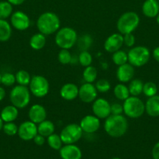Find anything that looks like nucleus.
Returning a JSON list of instances; mask_svg holds the SVG:
<instances>
[{
    "instance_id": "7",
    "label": "nucleus",
    "mask_w": 159,
    "mask_h": 159,
    "mask_svg": "<svg viewBox=\"0 0 159 159\" xmlns=\"http://www.w3.org/2000/svg\"><path fill=\"white\" fill-rule=\"evenodd\" d=\"M128 61L133 67H141L146 65L150 59V51L143 46L131 48L128 52Z\"/></svg>"
},
{
    "instance_id": "44",
    "label": "nucleus",
    "mask_w": 159,
    "mask_h": 159,
    "mask_svg": "<svg viewBox=\"0 0 159 159\" xmlns=\"http://www.w3.org/2000/svg\"><path fill=\"white\" fill-rule=\"evenodd\" d=\"M153 57L155 59V61L159 62V47L155 48L154 51H153Z\"/></svg>"
},
{
    "instance_id": "31",
    "label": "nucleus",
    "mask_w": 159,
    "mask_h": 159,
    "mask_svg": "<svg viewBox=\"0 0 159 159\" xmlns=\"http://www.w3.org/2000/svg\"><path fill=\"white\" fill-rule=\"evenodd\" d=\"M12 5L9 2H0V19L6 20L11 16L12 12Z\"/></svg>"
},
{
    "instance_id": "11",
    "label": "nucleus",
    "mask_w": 159,
    "mask_h": 159,
    "mask_svg": "<svg viewBox=\"0 0 159 159\" xmlns=\"http://www.w3.org/2000/svg\"><path fill=\"white\" fill-rule=\"evenodd\" d=\"M92 110L99 119H106L111 115V104L102 98L96 99L92 105Z\"/></svg>"
},
{
    "instance_id": "14",
    "label": "nucleus",
    "mask_w": 159,
    "mask_h": 159,
    "mask_svg": "<svg viewBox=\"0 0 159 159\" xmlns=\"http://www.w3.org/2000/svg\"><path fill=\"white\" fill-rule=\"evenodd\" d=\"M80 126L83 132L87 134H93L99 129L100 120L96 116L87 115L81 120Z\"/></svg>"
},
{
    "instance_id": "41",
    "label": "nucleus",
    "mask_w": 159,
    "mask_h": 159,
    "mask_svg": "<svg viewBox=\"0 0 159 159\" xmlns=\"http://www.w3.org/2000/svg\"><path fill=\"white\" fill-rule=\"evenodd\" d=\"M123 113V107L119 103H113L111 105V114L122 115Z\"/></svg>"
},
{
    "instance_id": "27",
    "label": "nucleus",
    "mask_w": 159,
    "mask_h": 159,
    "mask_svg": "<svg viewBox=\"0 0 159 159\" xmlns=\"http://www.w3.org/2000/svg\"><path fill=\"white\" fill-rule=\"evenodd\" d=\"M114 94L119 100H126L129 96V88L123 84H118L114 88Z\"/></svg>"
},
{
    "instance_id": "46",
    "label": "nucleus",
    "mask_w": 159,
    "mask_h": 159,
    "mask_svg": "<svg viewBox=\"0 0 159 159\" xmlns=\"http://www.w3.org/2000/svg\"><path fill=\"white\" fill-rule=\"evenodd\" d=\"M6 96V91L2 87H0V101L2 100Z\"/></svg>"
},
{
    "instance_id": "18",
    "label": "nucleus",
    "mask_w": 159,
    "mask_h": 159,
    "mask_svg": "<svg viewBox=\"0 0 159 159\" xmlns=\"http://www.w3.org/2000/svg\"><path fill=\"white\" fill-rule=\"evenodd\" d=\"M116 76L119 82H129L134 76V67L129 63L120 65L116 71Z\"/></svg>"
},
{
    "instance_id": "51",
    "label": "nucleus",
    "mask_w": 159,
    "mask_h": 159,
    "mask_svg": "<svg viewBox=\"0 0 159 159\" xmlns=\"http://www.w3.org/2000/svg\"><path fill=\"white\" fill-rule=\"evenodd\" d=\"M157 2H158V3H159V0H157Z\"/></svg>"
},
{
    "instance_id": "6",
    "label": "nucleus",
    "mask_w": 159,
    "mask_h": 159,
    "mask_svg": "<svg viewBox=\"0 0 159 159\" xmlns=\"http://www.w3.org/2000/svg\"><path fill=\"white\" fill-rule=\"evenodd\" d=\"M123 112L129 118L137 119L145 112V104L137 96H129L123 103Z\"/></svg>"
},
{
    "instance_id": "26",
    "label": "nucleus",
    "mask_w": 159,
    "mask_h": 159,
    "mask_svg": "<svg viewBox=\"0 0 159 159\" xmlns=\"http://www.w3.org/2000/svg\"><path fill=\"white\" fill-rule=\"evenodd\" d=\"M143 83L140 79H133L130 82L129 85V94L132 95V96H137L143 93Z\"/></svg>"
},
{
    "instance_id": "10",
    "label": "nucleus",
    "mask_w": 159,
    "mask_h": 159,
    "mask_svg": "<svg viewBox=\"0 0 159 159\" xmlns=\"http://www.w3.org/2000/svg\"><path fill=\"white\" fill-rule=\"evenodd\" d=\"M17 134L23 141H31L37 134V127L32 121H25L18 127Z\"/></svg>"
},
{
    "instance_id": "29",
    "label": "nucleus",
    "mask_w": 159,
    "mask_h": 159,
    "mask_svg": "<svg viewBox=\"0 0 159 159\" xmlns=\"http://www.w3.org/2000/svg\"><path fill=\"white\" fill-rule=\"evenodd\" d=\"M47 142L51 148L55 151L60 150L61 148L62 147V144H63L60 138V135H58L56 134H52L48 136L47 138Z\"/></svg>"
},
{
    "instance_id": "1",
    "label": "nucleus",
    "mask_w": 159,
    "mask_h": 159,
    "mask_svg": "<svg viewBox=\"0 0 159 159\" xmlns=\"http://www.w3.org/2000/svg\"><path fill=\"white\" fill-rule=\"evenodd\" d=\"M104 128L112 138H120L127 131L128 121L123 115L111 114L105 119Z\"/></svg>"
},
{
    "instance_id": "28",
    "label": "nucleus",
    "mask_w": 159,
    "mask_h": 159,
    "mask_svg": "<svg viewBox=\"0 0 159 159\" xmlns=\"http://www.w3.org/2000/svg\"><path fill=\"white\" fill-rule=\"evenodd\" d=\"M97 76H98L97 69L91 65L86 67L83 72V78H84V81L88 83H92L94 82L97 79Z\"/></svg>"
},
{
    "instance_id": "36",
    "label": "nucleus",
    "mask_w": 159,
    "mask_h": 159,
    "mask_svg": "<svg viewBox=\"0 0 159 159\" xmlns=\"http://www.w3.org/2000/svg\"><path fill=\"white\" fill-rule=\"evenodd\" d=\"M2 130L8 136H14L18 132V127L13 122H8L3 124Z\"/></svg>"
},
{
    "instance_id": "16",
    "label": "nucleus",
    "mask_w": 159,
    "mask_h": 159,
    "mask_svg": "<svg viewBox=\"0 0 159 159\" xmlns=\"http://www.w3.org/2000/svg\"><path fill=\"white\" fill-rule=\"evenodd\" d=\"M59 155L62 159H81L82 158L81 150L74 144H65L61 148Z\"/></svg>"
},
{
    "instance_id": "24",
    "label": "nucleus",
    "mask_w": 159,
    "mask_h": 159,
    "mask_svg": "<svg viewBox=\"0 0 159 159\" xmlns=\"http://www.w3.org/2000/svg\"><path fill=\"white\" fill-rule=\"evenodd\" d=\"M29 43L32 49L36 50V51L42 49L46 43L45 35H44L41 33L34 34L30 39Z\"/></svg>"
},
{
    "instance_id": "9",
    "label": "nucleus",
    "mask_w": 159,
    "mask_h": 159,
    "mask_svg": "<svg viewBox=\"0 0 159 159\" xmlns=\"http://www.w3.org/2000/svg\"><path fill=\"white\" fill-rule=\"evenodd\" d=\"M29 85L31 93L37 98L44 97L49 91V82L41 75L33 76Z\"/></svg>"
},
{
    "instance_id": "19",
    "label": "nucleus",
    "mask_w": 159,
    "mask_h": 159,
    "mask_svg": "<svg viewBox=\"0 0 159 159\" xmlns=\"http://www.w3.org/2000/svg\"><path fill=\"white\" fill-rule=\"evenodd\" d=\"M79 95V88L73 83H66L60 89V96L63 99L71 101L76 99Z\"/></svg>"
},
{
    "instance_id": "32",
    "label": "nucleus",
    "mask_w": 159,
    "mask_h": 159,
    "mask_svg": "<svg viewBox=\"0 0 159 159\" xmlns=\"http://www.w3.org/2000/svg\"><path fill=\"white\" fill-rule=\"evenodd\" d=\"M112 61L118 66L124 65L128 61V54L125 51L118 50L112 54Z\"/></svg>"
},
{
    "instance_id": "23",
    "label": "nucleus",
    "mask_w": 159,
    "mask_h": 159,
    "mask_svg": "<svg viewBox=\"0 0 159 159\" xmlns=\"http://www.w3.org/2000/svg\"><path fill=\"white\" fill-rule=\"evenodd\" d=\"M55 125L51 121L44 120L38 124L37 126V134L42 135L45 138H48L51 134H54Z\"/></svg>"
},
{
    "instance_id": "21",
    "label": "nucleus",
    "mask_w": 159,
    "mask_h": 159,
    "mask_svg": "<svg viewBox=\"0 0 159 159\" xmlns=\"http://www.w3.org/2000/svg\"><path fill=\"white\" fill-rule=\"evenodd\" d=\"M145 111L151 117L159 116V96L155 95L148 98L145 103Z\"/></svg>"
},
{
    "instance_id": "35",
    "label": "nucleus",
    "mask_w": 159,
    "mask_h": 159,
    "mask_svg": "<svg viewBox=\"0 0 159 159\" xmlns=\"http://www.w3.org/2000/svg\"><path fill=\"white\" fill-rule=\"evenodd\" d=\"M92 55L87 51H83L79 55V62L84 67L90 66L92 63Z\"/></svg>"
},
{
    "instance_id": "34",
    "label": "nucleus",
    "mask_w": 159,
    "mask_h": 159,
    "mask_svg": "<svg viewBox=\"0 0 159 159\" xmlns=\"http://www.w3.org/2000/svg\"><path fill=\"white\" fill-rule=\"evenodd\" d=\"M143 93L148 98L155 96L157 93V85H156L155 83L152 82H146L145 84H143Z\"/></svg>"
},
{
    "instance_id": "3",
    "label": "nucleus",
    "mask_w": 159,
    "mask_h": 159,
    "mask_svg": "<svg viewBox=\"0 0 159 159\" xmlns=\"http://www.w3.org/2000/svg\"><path fill=\"white\" fill-rule=\"evenodd\" d=\"M140 23V17L135 12H126L118 18L117 29L123 35L135 30Z\"/></svg>"
},
{
    "instance_id": "33",
    "label": "nucleus",
    "mask_w": 159,
    "mask_h": 159,
    "mask_svg": "<svg viewBox=\"0 0 159 159\" xmlns=\"http://www.w3.org/2000/svg\"><path fill=\"white\" fill-rule=\"evenodd\" d=\"M77 43L79 49H80L82 51H87L91 46L92 43H93V39L90 37V35L85 34V35H83L80 37Z\"/></svg>"
},
{
    "instance_id": "40",
    "label": "nucleus",
    "mask_w": 159,
    "mask_h": 159,
    "mask_svg": "<svg viewBox=\"0 0 159 159\" xmlns=\"http://www.w3.org/2000/svg\"><path fill=\"white\" fill-rule=\"evenodd\" d=\"M135 37L132 33L124 34V36H123V43L129 48L133 46L134 43H135Z\"/></svg>"
},
{
    "instance_id": "50",
    "label": "nucleus",
    "mask_w": 159,
    "mask_h": 159,
    "mask_svg": "<svg viewBox=\"0 0 159 159\" xmlns=\"http://www.w3.org/2000/svg\"><path fill=\"white\" fill-rule=\"evenodd\" d=\"M1 78H2V75L0 74V84H1Z\"/></svg>"
},
{
    "instance_id": "17",
    "label": "nucleus",
    "mask_w": 159,
    "mask_h": 159,
    "mask_svg": "<svg viewBox=\"0 0 159 159\" xmlns=\"http://www.w3.org/2000/svg\"><path fill=\"white\" fill-rule=\"evenodd\" d=\"M28 116H29L30 120L32 121L34 124H38L46 119V110L45 107H42L40 104H34L30 108Z\"/></svg>"
},
{
    "instance_id": "8",
    "label": "nucleus",
    "mask_w": 159,
    "mask_h": 159,
    "mask_svg": "<svg viewBox=\"0 0 159 159\" xmlns=\"http://www.w3.org/2000/svg\"><path fill=\"white\" fill-rule=\"evenodd\" d=\"M82 135L83 130L80 124H70L62 129L60 134V138L63 144H71L77 142Z\"/></svg>"
},
{
    "instance_id": "39",
    "label": "nucleus",
    "mask_w": 159,
    "mask_h": 159,
    "mask_svg": "<svg viewBox=\"0 0 159 159\" xmlns=\"http://www.w3.org/2000/svg\"><path fill=\"white\" fill-rule=\"evenodd\" d=\"M98 92L101 93H107L111 89V85L109 83V82L106 79H100L98 82H96V85H95Z\"/></svg>"
},
{
    "instance_id": "47",
    "label": "nucleus",
    "mask_w": 159,
    "mask_h": 159,
    "mask_svg": "<svg viewBox=\"0 0 159 159\" xmlns=\"http://www.w3.org/2000/svg\"><path fill=\"white\" fill-rule=\"evenodd\" d=\"M2 127H3V120H2L1 116H0V130L2 129Z\"/></svg>"
},
{
    "instance_id": "4",
    "label": "nucleus",
    "mask_w": 159,
    "mask_h": 159,
    "mask_svg": "<svg viewBox=\"0 0 159 159\" xmlns=\"http://www.w3.org/2000/svg\"><path fill=\"white\" fill-rule=\"evenodd\" d=\"M55 41L62 49H70L77 42V34L71 27H63L57 31Z\"/></svg>"
},
{
    "instance_id": "45",
    "label": "nucleus",
    "mask_w": 159,
    "mask_h": 159,
    "mask_svg": "<svg viewBox=\"0 0 159 159\" xmlns=\"http://www.w3.org/2000/svg\"><path fill=\"white\" fill-rule=\"evenodd\" d=\"M11 5H14V6H20V5L23 4L25 0H7Z\"/></svg>"
},
{
    "instance_id": "5",
    "label": "nucleus",
    "mask_w": 159,
    "mask_h": 159,
    "mask_svg": "<svg viewBox=\"0 0 159 159\" xmlns=\"http://www.w3.org/2000/svg\"><path fill=\"white\" fill-rule=\"evenodd\" d=\"M9 99L12 105L18 109L27 107L31 101V93L27 87L24 85H16L11 90Z\"/></svg>"
},
{
    "instance_id": "22",
    "label": "nucleus",
    "mask_w": 159,
    "mask_h": 159,
    "mask_svg": "<svg viewBox=\"0 0 159 159\" xmlns=\"http://www.w3.org/2000/svg\"><path fill=\"white\" fill-rule=\"evenodd\" d=\"M18 108L14 107L13 105H9L6 106V107L2 109L0 116H1L3 122H13L18 117Z\"/></svg>"
},
{
    "instance_id": "2",
    "label": "nucleus",
    "mask_w": 159,
    "mask_h": 159,
    "mask_svg": "<svg viewBox=\"0 0 159 159\" xmlns=\"http://www.w3.org/2000/svg\"><path fill=\"white\" fill-rule=\"evenodd\" d=\"M37 27L44 35H51L59 30L60 20L54 12H44L37 19Z\"/></svg>"
},
{
    "instance_id": "52",
    "label": "nucleus",
    "mask_w": 159,
    "mask_h": 159,
    "mask_svg": "<svg viewBox=\"0 0 159 159\" xmlns=\"http://www.w3.org/2000/svg\"><path fill=\"white\" fill-rule=\"evenodd\" d=\"M158 90H159V85H158Z\"/></svg>"
},
{
    "instance_id": "43",
    "label": "nucleus",
    "mask_w": 159,
    "mask_h": 159,
    "mask_svg": "<svg viewBox=\"0 0 159 159\" xmlns=\"http://www.w3.org/2000/svg\"><path fill=\"white\" fill-rule=\"evenodd\" d=\"M152 157L154 159H159V142L155 144L152 149Z\"/></svg>"
},
{
    "instance_id": "25",
    "label": "nucleus",
    "mask_w": 159,
    "mask_h": 159,
    "mask_svg": "<svg viewBox=\"0 0 159 159\" xmlns=\"http://www.w3.org/2000/svg\"><path fill=\"white\" fill-rule=\"evenodd\" d=\"M12 35L11 26L6 20L0 19V41H7Z\"/></svg>"
},
{
    "instance_id": "13",
    "label": "nucleus",
    "mask_w": 159,
    "mask_h": 159,
    "mask_svg": "<svg viewBox=\"0 0 159 159\" xmlns=\"http://www.w3.org/2000/svg\"><path fill=\"white\" fill-rule=\"evenodd\" d=\"M11 24L15 29L23 31L29 27L31 21L26 13L22 11H17L11 16Z\"/></svg>"
},
{
    "instance_id": "15",
    "label": "nucleus",
    "mask_w": 159,
    "mask_h": 159,
    "mask_svg": "<svg viewBox=\"0 0 159 159\" xmlns=\"http://www.w3.org/2000/svg\"><path fill=\"white\" fill-rule=\"evenodd\" d=\"M123 36L121 34H113L109 36L104 42V49L109 53L118 51L123 44Z\"/></svg>"
},
{
    "instance_id": "30",
    "label": "nucleus",
    "mask_w": 159,
    "mask_h": 159,
    "mask_svg": "<svg viewBox=\"0 0 159 159\" xmlns=\"http://www.w3.org/2000/svg\"><path fill=\"white\" fill-rule=\"evenodd\" d=\"M16 82L20 85H24L26 86L30 84L31 80V77L29 73L24 70H20L17 71L15 75Z\"/></svg>"
},
{
    "instance_id": "37",
    "label": "nucleus",
    "mask_w": 159,
    "mask_h": 159,
    "mask_svg": "<svg viewBox=\"0 0 159 159\" xmlns=\"http://www.w3.org/2000/svg\"><path fill=\"white\" fill-rule=\"evenodd\" d=\"M58 60L62 65H67L72 61V56L67 49H62L58 54Z\"/></svg>"
},
{
    "instance_id": "20",
    "label": "nucleus",
    "mask_w": 159,
    "mask_h": 159,
    "mask_svg": "<svg viewBox=\"0 0 159 159\" xmlns=\"http://www.w3.org/2000/svg\"><path fill=\"white\" fill-rule=\"evenodd\" d=\"M142 12L148 18L157 16L159 13V3L157 0H146L142 6Z\"/></svg>"
},
{
    "instance_id": "12",
    "label": "nucleus",
    "mask_w": 159,
    "mask_h": 159,
    "mask_svg": "<svg viewBox=\"0 0 159 159\" xmlns=\"http://www.w3.org/2000/svg\"><path fill=\"white\" fill-rule=\"evenodd\" d=\"M97 96H98V90L95 85H92V83L86 82L79 89L78 96L81 99V101L86 103L94 102L97 99Z\"/></svg>"
},
{
    "instance_id": "42",
    "label": "nucleus",
    "mask_w": 159,
    "mask_h": 159,
    "mask_svg": "<svg viewBox=\"0 0 159 159\" xmlns=\"http://www.w3.org/2000/svg\"><path fill=\"white\" fill-rule=\"evenodd\" d=\"M33 141H34V142L38 146L43 145L45 142V137H43L42 135L39 134H37L34 137V139H33Z\"/></svg>"
},
{
    "instance_id": "38",
    "label": "nucleus",
    "mask_w": 159,
    "mask_h": 159,
    "mask_svg": "<svg viewBox=\"0 0 159 159\" xmlns=\"http://www.w3.org/2000/svg\"><path fill=\"white\" fill-rule=\"evenodd\" d=\"M16 82V77L13 74L6 72L2 75L1 83L5 86H12Z\"/></svg>"
},
{
    "instance_id": "48",
    "label": "nucleus",
    "mask_w": 159,
    "mask_h": 159,
    "mask_svg": "<svg viewBox=\"0 0 159 159\" xmlns=\"http://www.w3.org/2000/svg\"><path fill=\"white\" fill-rule=\"evenodd\" d=\"M156 21H157V24L159 25V13H158V15H157V16H156Z\"/></svg>"
},
{
    "instance_id": "49",
    "label": "nucleus",
    "mask_w": 159,
    "mask_h": 159,
    "mask_svg": "<svg viewBox=\"0 0 159 159\" xmlns=\"http://www.w3.org/2000/svg\"><path fill=\"white\" fill-rule=\"evenodd\" d=\"M112 159H121L120 158H117V157H115V158H112Z\"/></svg>"
}]
</instances>
